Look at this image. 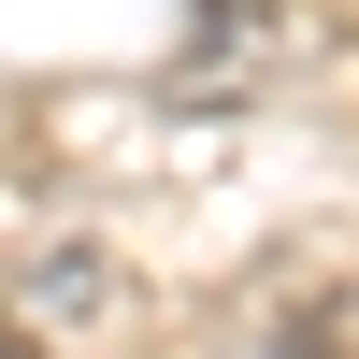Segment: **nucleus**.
Here are the masks:
<instances>
[{
  "label": "nucleus",
  "instance_id": "1",
  "mask_svg": "<svg viewBox=\"0 0 359 359\" xmlns=\"http://www.w3.org/2000/svg\"><path fill=\"white\" fill-rule=\"evenodd\" d=\"M0 302H15L29 331H115V316H130V273H115V245H86V230H57V245L0 259Z\"/></svg>",
  "mask_w": 359,
  "mask_h": 359
}]
</instances>
